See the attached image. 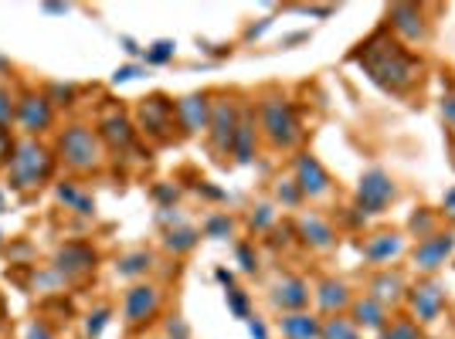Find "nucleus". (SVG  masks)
<instances>
[{"instance_id": "nucleus-1", "label": "nucleus", "mask_w": 455, "mask_h": 339, "mask_svg": "<svg viewBox=\"0 0 455 339\" xmlns=\"http://www.w3.org/2000/svg\"><path fill=\"white\" fill-rule=\"evenodd\" d=\"M354 61L361 65L363 75L371 78L374 85H380L384 92H395V95L408 92L418 82V72H421V58H418L408 44H401V41L387 31V24L378 28V31L354 51Z\"/></svg>"}, {"instance_id": "nucleus-2", "label": "nucleus", "mask_w": 455, "mask_h": 339, "mask_svg": "<svg viewBox=\"0 0 455 339\" xmlns=\"http://www.w3.org/2000/svg\"><path fill=\"white\" fill-rule=\"evenodd\" d=\"M58 167V156L48 143L41 139H18L11 163H7V187L18 193H35L41 190Z\"/></svg>"}, {"instance_id": "nucleus-3", "label": "nucleus", "mask_w": 455, "mask_h": 339, "mask_svg": "<svg viewBox=\"0 0 455 339\" xmlns=\"http://www.w3.org/2000/svg\"><path fill=\"white\" fill-rule=\"evenodd\" d=\"M55 156L58 163L68 173H76V177H92V173L106 167V146H102L99 132L92 126H85V122H72V126H65L58 132Z\"/></svg>"}, {"instance_id": "nucleus-4", "label": "nucleus", "mask_w": 455, "mask_h": 339, "mask_svg": "<svg viewBox=\"0 0 455 339\" xmlns=\"http://www.w3.org/2000/svg\"><path fill=\"white\" fill-rule=\"evenodd\" d=\"M259 130L266 132L268 146H275V150H292L303 139L296 106L279 92L262 95V102H259Z\"/></svg>"}, {"instance_id": "nucleus-5", "label": "nucleus", "mask_w": 455, "mask_h": 339, "mask_svg": "<svg viewBox=\"0 0 455 339\" xmlns=\"http://www.w3.org/2000/svg\"><path fill=\"white\" fill-rule=\"evenodd\" d=\"M242 119V102L231 95H211V122H208V143L214 156H231L235 130Z\"/></svg>"}, {"instance_id": "nucleus-6", "label": "nucleus", "mask_w": 455, "mask_h": 339, "mask_svg": "<svg viewBox=\"0 0 455 339\" xmlns=\"http://www.w3.org/2000/svg\"><path fill=\"white\" fill-rule=\"evenodd\" d=\"M160 305H164V292L160 285L153 282H133L123 292V322L130 329H143L160 316Z\"/></svg>"}, {"instance_id": "nucleus-7", "label": "nucleus", "mask_w": 455, "mask_h": 339, "mask_svg": "<svg viewBox=\"0 0 455 339\" xmlns=\"http://www.w3.org/2000/svg\"><path fill=\"white\" fill-rule=\"evenodd\" d=\"M52 122H55V106L48 102V95L38 89H20L14 126L24 132V139H38L41 132L52 130Z\"/></svg>"}, {"instance_id": "nucleus-8", "label": "nucleus", "mask_w": 455, "mask_h": 339, "mask_svg": "<svg viewBox=\"0 0 455 339\" xmlns=\"http://www.w3.org/2000/svg\"><path fill=\"white\" fill-rule=\"evenodd\" d=\"M173 99L167 95H147L140 106H136V132H147L153 143H167L173 136Z\"/></svg>"}, {"instance_id": "nucleus-9", "label": "nucleus", "mask_w": 455, "mask_h": 339, "mask_svg": "<svg viewBox=\"0 0 455 339\" xmlns=\"http://www.w3.org/2000/svg\"><path fill=\"white\" fill-rule=\"evenodd\" d=\"M398 197V187H395V180H391V173H384V170H367L361 177V184H357V214L363 217H378L384 210L391 208V201Z\"/></svg>"}, {"instance_id": "nucleus-10", "label": "nucleus", "mask_w": 455, "mask_h": 339, "mask_svg": "<svg viewBox=\"0 0 455 339\" xmlns=\"http://www.w3.org/2000/svg\"><path fill=\"white\" fill-rule=\"evenodd\" d=\"M95 264H99V251L92 245H85V241H68V245H61L52 255V268L68 285L85 279V275H92Z\"/></svg>"}, {"instance_id": "nucleus-11", "label": "nucleus", "mask_w": 455, "mask_h": 339, "mask_svg": "<svg viewBox=\"0 0 455 339\" xmlns=\"http://www.w3.org/2000/svg\"><path fill=\"white\" fill-rule=\"evenodd\" d=\"M95 132H99V139H102L106 153H116V156L130 153L133 150V143H136V122L123 113V109H109V113H102Z\"/></svg>"}, {"instance_id": "nucleus-12", "label": "nucleus", "mask_w": 455, "mask_h": 339, "mask_svg": "<svg viewBox=\"0 0 455 339\" xmlns=\"http://www.w3.org/2000/svg\"><path fill=\"white\" fill-rule=\"evenodd\" d=\"M455 255V231H435L428 238H421L411 251V262L418 272L425 275H435L438 268H445V262Z\"/></svg>"}, {"instance_id": "nucleus-13", "label": "nucleus", "mask_w": 455, "mask_h": 339, "mask_svg": "<svg viewBox=\"0 0 455 339\" xmlns=\"http://www.w3.org/2000/svg\"><path fill=\"white\" fill-rule=\"evenodd\" d=\"M387 31L401 41V44H421L428 41V20L418 4H395L387 11Z\"/></svg>"}, {"instance_id": "nucleus-14", "label": "nucleus", "mask_w": 455, "mask_h": 339, "mask_svg": "<svg viewBox=\"0 0 455 339\" xmlns=\"http://www.w3.org/2000/svg\"><path fill=\"white\" fill-rule=\"evenodd\" d=\"M292 180H296V187H299V193H303L306 201H320V197H326L333 190L330 173H326V167H323L313 153H299L292 160Z\"/></svg>"}, {"instance_id": "nucleus-15", "label": "nucleus", "mask_w": 455, "mask_h": 339, "mask_svg": "<svg viewBox=\"0 0 455 339\" xmlns=\"http://www.w3.org/2000/svg\"><path fill=\"white\" fill-rule=\"evenodd\" d=\"M173 119H177V130L184 132V136L208 132L211 92H188L180 95V99H173Z\"/></svg>"}, {"instance_id": "nucleus-16", "label": "nucleus", "mask_w": 455, "mask_h": 339, "mask_svg": "<svg viewBox=\"0 0 455 339\" xmlns=\"http://www.w3.org/2000/svg\"><path fill=\"white\" fill-rule=\"evenodd\" d=\"M309 299H313V288L299 275H283L279 282L268 288V302H272V309L279 316H285V312H303V309H309Z\"/></svg>"}, {"instance_id": "nucleus-17", "label": "nucleus", "mask_w": 455, "mask_h": 339, "mask_svg": "<svg viewBox=\"0 0 455 339\" xmlns=\"http://www.w3.org/2000/svg\"><path fill=\"white\" fill-rule=\"evenodd\" d=\"M404 299H408V309L418 316V322H435L442 316V309H445V292H442V285L435 279L411 285L404 292Z\"/></svg>"}, {"instance_id": "nucleus-18", "label": "nucleus", "mask_w": 455, "mask_h": 339, "mask_svg": "<svg viewBox=\"0 0 455 339\" xmlns=\"http://www.w3.org/2000/svg\"><path fill=\"white\" fill-rule=\"evenodd\" d=\"M292 227H296V238H299L306 248H313V251H330V248L337 245L333 225H330L323 214H316V210H303V214L292 221Z\"/></svg>"}, {"instance_id": "nucleus-19", "label": "nucleus", "mask_w": 455, "mask_h": 339, "mask_svg": "<svg viewBox=\"0 0 455 339\" xmlns=\"http://www.w3.org/2000/svg\"><path fill=\"white\" fill-rule=\"evenodd\" d=\"M255 146H259V119L251 106H242V119L235 130V143H231V156L238 167H248L255 160Z\"/></svg>"}, {"instance_id": "nucleus-20", "label": "nucleus", "mask_w": 455, "mask_h": 339, "mask_svg": "<svg viewBox=\"0 0 455 339\" xmlns=\"http://www.w3.org/2000/svg\"><path fill=\"white\" fill-rule=\"evenodd\" d=\"M361 255L371 264H391L404 255V234L401 231H378L361 245Z\"/></svg>"}, {"instance_id": "nucleus-21", "label": "nucleus", "mask_w": 455, "mask_h": 339, "mask_svg": "<svg viewBox=\"0 0 455 339\" xmlns=\"http://www.w3.org/2000/svg\"><path fill=\"white\" fill-rule=\"evenodd\" d=\"M313 299H316L323 319H326V316H343V312H350L354 292H350V285L340 282V279H323V282L316 285V292H313Z\"/></svg>"}, {"instance_id": "nucleus-22", "label": "nucleus", "mask_w": 455, "mask_h": 339, "mask_svg": "<svg viewBox=\"0 0 455 339\" xmlns=\"http://www.w3.org/2000/svg\"><path fill=\"white\" fill-rule=\"evenodd\" d=\"M55 201L65 210L78 214V217H92V214H95V197L82 187L78 180H58V184H55Z\"/></svg>"}, {"instance_id": "nucleus-23", "label": "nucleus", "mask_w": 455, "mask_h": 339, "mask_svg": "<svg viewBox=\"0 0 455 339\" xmlns=\"http://www.w3.org/2000/svg\"><path fill=\"white\" fill-rule=\"evenodd\" d=\"M320 329H323V319L313 316L309 309L279 316V333H283V339H320Z\"/></svg>"}, {"instance_id": "nucleus-24", "label": "nucleus", "mask_w": 455, "mask_h": 339, "mask_svg": "<svg viewBox=\"0 0 455 339\" xmlns=\"http://www.w3.org/2000/svg\"><path fill=\"white\" fill-rule=\"evenodd\" d=\"M404 279H401V272H391V268H380L378 275L371 279L367 285V296L371 299H378L380 305H395V302L404 299Z\"/></svg>"}, {"instance_id": "nucleus-25", "label": "nucleus", "mask_w": 455, "mask_h": 339, "mask_svg": "<svg viewBox=\"0 0 455 339\" xmlns=\"http://www.w3.org/2000/svg\"><path fill=\"white\" fill-rule=\"evenodd\" d=\"M153 264H156L153 251L133 248V251H126V255L116 258V275H119V279H130V282H143L153 272Z\"/></svg>"}, {"instance_id": "nucleus-26", "label": "nucleus", "mask_w": 455, "mask_h": 339, "mask_svg": "<svg viewBox=\"0 0 455 339\" xmlns=\"http://www.w3.org/2000/svg\"><path fill=\"white\" fill-rule=\"evenodd\" d=\"M350 319L357 322L361 329H374L380 333L384 326H387V305H380L378 299H371V296H361V299L350 302Z\"/></svg>"}, {"instance_id": "nucleus-27", "label": "nucleus", "mask_w": 455, "mask_h": 339, "mask_svg": "<svg viewBox=\"0 0 455 339\" xmlns=\"http://www.w3.org/2000/svg\"><path fill=\"white\" fill-rule=\"evenodd\" d=\"M197 245H201V227L188 225V221L164 227V248H167L171 255H190Z\"/></svg>"}, {"instance_id": "nucleus-28", "label": "nucleus", "mask_w": 455, "mask_h": 339, "mask_svg": "<svg viewBox=\"0 0 455 339\" xmlns=\"http://www.w3.org/2000/svg\"><path fill=\"white\" fill-rule=\"evenodd\" d=\"M320 339H363V336H361V326L343 312V316H326L323 319Z\"/></svg>"}, {"instance_id": "nucleus-29", "label": "nucleus", "mask_w": 455, "mask_h": 339, "mask_svg": "<svg viewBox=\"0 0 455 339\" xmlns=\"http://www.w3.org/2000/svg\"><path fill=\"white\" fill-rule=\"evenodd\" d=\"M201 234L211 238V241H228L231 234H235V217L228 214V210H214L204 217V227H201Z\"/></svg>"}, {"instance_id": "nucleus-30", "label": "nucleus", "mask_w": 455, "mask_h": 339, "mask_svg": "<svg viewBox=\"0 0 455 339\" xmlns=\"http://www.w3.org/2000/svg\"><path fill=\"white\" fill-rule=\"evenodd\" d=\"M109 319H113V305H95V309H89L85 322H82V339H102Z\"/></svg>"}, {"instance_id": "nucleus-31", "label": "nucleus", "mask_w": 455, "mask_h": 339, "mask_svg": "<svg viewBox=\"0 0 455 339\" xmlns=\"http://www.w3.org/2000/svg\"><path fill=\"white\" fill-rule=\"evenodd\" d=\"M41 92L48 95V102H52L55 109H68V106L76 102L78 85H76V82H48Z\"/></svg>"}, {"instance_id": "nucleus-32", "label": "nucleus", "mask_w": 455, "mask_h": 339, "mask_svg": "<svg viewBox=\"0 0 455 339\" xmlns=\"http://www.w3.org/2000/svg\"><path fill=\"white\" fill-rule=\"evenodd\" d=\"M225 302H228V312L235 316V319H251V296H248L245 288H238V285H231L225 288Z\"/></svg>"}, {"instance_id": "nucleus-33", "label": "nucleus", "mask_w": 455, "mask_h": 339, "mask_svg": "<svg viewBox=\"0 0 455 339\" xmlns=\"http://www.w3.org/2000/svg\"><path fill=\"white\" fill-rule=\"evenodd\" d=\"M14 119H18V92L0 82V130L11 132Z\"/></svg>"}, {"instance_id": "nucleus-34", "label": "nucleus", "mask_w": 455, "mask_h": 339, "mask_svg": "<svg viewBox=\"0 0 455 339\" xmlns=\"http://www.w3.org/2000/svg\"><path fill=\"white\" fill-rule=\"evenodd\" d=\"M380 339H425L415 319H391L380 329Z\"/></svg>"}, {"instance_id": "nucleus-35", "label": "nucleus", "mask_w": 455, "mask_h": 339, "mask_svg": "<svg viewBox=\"0 0 455 339\" xmlns=\"http://www.w3.org/2000/svg\"><path fill=\"white\" fill-rule=\"evenodd\" d=\"M173 55H177V41H153L150 48H143V61L147 65H167V61H173Z\"/></svg>"}, {"instance_id": "nucleus-36", "label": "nucleus", "mask_w": 455, "mask_h": 339, "mask_svg": "<svg viewBox=\"0 0 455 339\" xmlns=\"http://www.w3.org/2000/svg\"><path fill=\"white\" fill-rule=\"evenodd\" d=\"M275 201H279L283 208L296 210V208H299V204L306 201V197L299 193V187H296V180L289 177V180H279V184H275Z\"/></svg>"}, {"instance_id": "nucleus-37", "label": "nucleus", "mask_w": 455, "mask_h": 339, "mask_svg": "<svg viewBox=\"0 0 455 339\" xmlns=\"http://www.w3.org/2000/svg\"><path fill=\"white\" fill-rule=\"evenodd\" d=\"M272 225H275V208H272V204H259V208L251 210V217H248V227H251L255 234L272 231Z\"/></svg>"}, {"instance_id": "nucleus-38", "label": "nucleus", "mask_w": 455, "mask_h": 339, "mask_svg": "<svg viewBox=\"0 0 455 339\" xmlns=\"http://www.w3.org/2000/svg\"><path fill=\"white\" fill-rule=\"evenodd\" d=\"M235 262L245 275H255L259 272V255H255V245L251 241H238L235 245Z\"/></svg>"}, {"instance_id": "nucleus-39", "label": "nucleus", "mask_w": 455, "mask_h": 339, "mask_svg": "<svg viewBox=\"0 0 455 339\" xmlns=\"http://www.w3.org/2000/svg\"><path fill=\"white\" fill-rule=\"evenodd\" d=\"M150 193H153V201H156V208L160 210H173L177 197H180V190L173 187V184H156Z\"/></svg>"}, {"instance_id": "nucleus-40", "label": "nucleus", "mask_w": 455, "mask_h": 339, "mask_svg": "<svg viewBox=\"0 0 455 339\" xmlns=\"http://www.w3.org/2000/svg\"><path fill=\"white\" fill-rule=\"evenodd\" d=\"M24 339H58V333L48 319H31L24 326Z\"/></svg>"}, {"instance_id": "nucleus-41", "label": "nucleus", "mask_w": 455, "mask_h": 339, "mask_svg": "<svg viewBox=\"0 0 455 339\" xmlns=\"http://www.w3.org/2000/svg\"><path fill=\"white\" fill-rule=\"evenodd\" d=\"M411 231H415L418 238H428V234H435V217L428 214V210H418L415 217H411Z\"/></svg>"}, {"instance_id": "nucleus-42", "label": "nucleus", "mask_w": 455, "mask_h": 339, "mask_svg": "<svg viewBox=\"0 0 455 339\" xmlns=\"http://www.w3.org/2000/svg\"><path fill=\"white\" fill-rule=\"evenodd\" d=\"M140 72H143V65H123V68H116L113 72V85L133 82V78H140Z\"/></svg>"}, {"instance_id": "nucleus-43", "label": "nucleus", "mask_w": 455, "mask_h": 339, "mask_svg": "<svg viewBox=\"0 0 455 339\" xmlns=\"http://www.w3.org/2000/svg\"><path fill=\"white\" fill-rule=\"evenodd\" d=\"M248 333H251V339H268V326L259 316H251L248 319Z\"/></svg>"}, {"instance_id": "nucleus-44", "label": "nucleus", "mask_w": 455, "mask_h": 339, "mask_svg": "<svg viewBox=\"0 0 455 339\" xmlns=\"http://www.w3.org/2000/svg\"><path fill=\"white\" fill-rule=\"evenodd\" d=\"M442 115H445V122H452L455 126V92H449L442 99Z\"/></svg>"}, {"instance_id": "nucleus-45", "label": "nucleus", "mask_w": 455, "mask_h": 339, "mask_svg": "<svg viewBox=\"0 0 455 339\" xmlns=\"http://www.w3.org/2000/svg\"><path fill=\"white\" fill-rule=\"evenodd\" d=\"M442 210H445V217L455 221V187L445 190V197H442Z\"/></svg>"}, {"instance_id": "nucleus-46", "label": "nucleus", "mask_w": 455, "mask_h": 339, "mask_svg": "<svg viewBox=\"0 0 455 339\" xmlns=\"http://www.w3.org/2000/svg\"><path fill=\"white\" fill-rule=\"evenodd\" d=\"M119 44H123V48H126V55H133V58H143V51H140V44H136L133 38H126V35H123V38H119Z\"/></svg>"}, {"instance_id": "nucleus-47", "label": "nucleus", "mask_w": 455, "mask_h": 339, "mask_svg": "<svg viewBox=\"0 0 455 339\" xmlns=\"http://www.w3.org/2000/svg\"><path fill=\"white\" fill-rule=\"evenodd\" d=\"M214 279L225 285V288H231V285H235V275H231L228 268H214Z\"/></svg>"}, {"instance_id": "nucleus-48", "label": "nucleus", "mask_w": 455, "mask_h": 339, "mask_svg": "<svg viewBox=\"0 0 455 339\" xmlns=\"http://www.w3.org/2000/svg\"><path fill=\"white\" fill-rule=\"evenodd\" d=\"M41 11H44V14H68L72 7H68V4H44Z\"/></svg>"}, {"instance_id": "nucleus-49", "label": "nucleus", "mask_w": 455, "mask_h": 339, "mask_svg": "<svg viewBox=\"0 0 455 339\" xmlns=\"http://www.w3.org/2000/svg\"><path fill=\"white\" fill-rule=\"evenodd\" d=\"M309 38V35H306V31H299V35H289V38H285V44H299V41H306Z\"/></svg>"}, {"instance_id": "nucleus-50", "label": "nucleus", "mask_w": 455, "mask_h": 339, "mask_svg": "<svg viewBox=\"0 0 455 339\" xmlns=\"http://www.w3.org/2000/svg\"><path fill=\"white\" fill-rule=\"evenodd\" d=\"M153 339H173V336H153Z\"/></svg>"}, {"instance_id": "nucleus-51", "label": "nucleus", "mask_w": 455, "mask_h": 339, "mask_svg": "<svg viewBox=\"0 0 455 339\" xmlns=\"http://www.w3.org/2000/svg\"><path fill=\"white\" fill-rule=\"evenodd\" d=\"M0 245H4V234H0Z\"/></svg>"}]
</instances>
